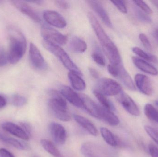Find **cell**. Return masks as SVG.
<instances>
[{"instance_id": "9a60e30c", "label": "cell", "mask_w": 158, "mask_h": 157, "mask_svg": "<svg viewBox=\"0 0 158 157\" xmlns=\"http://www.w3.org/2000/svg\"><path fill=\"white\" fill-rule=\"evenodd\" d=\"M87 2L93 10L98 15L105 24L109 27H112L111 20L103 5L98 1H87Z\"/></svg>"}, {"instance_id": "f6af8a7d", "label": "cell", "mask_w": 158, "mask_h": 157, "mask_svg": "<svg viewBox=\"0 0 158 157\" xmlns=\"http://www.w3.org/2000/svg\"><path fill=\"white\" fill-rule=\"evenodd\" d=\"M151 2L158 8V1H151Z\"/></svg>"}, {"instance_id": "f546056e", "label": "cell", "mask_w": 158, "mask_h": 157, "mask_svg": "<svg viewBox=\"0 0 158 157\" xmlns=\"http://www.w3.org/2000/svg\"><path fill=\"white\" fill-rule=\"evenodd\" d=\"M12 102L14 106L21 107L26 105L27 103V99L23 96L15 95L12 97Z\"/></svg>"}, {"instance_id": "ee69618b", "label": "cell", "mask_w": 158, "mask_h": 157, "mask_svg": "<svg viewBox=\"0 0 158 157\" xmlns=\"http://www.w3.org/2000/svg\"><path fill=\"white\" fill-rule=\"evenodd\" d=\"M153 35L155 39L158 42V28L154 30Z\"/></svg>"}, {"instance_id": "836d02e7", "label": "cell", "mask_w": 158, "mask_h": 157, "mask_svg": "<svg viewBox=\"0 0 158 157\" xmlns=\"http://www.w3.org/2000/svg\"><path fill=\"white\" fill-rule=\"evenodd\" d=\"M8 62H9L8 53H6L3 47L0 46V67L4 66Z\"/></svg>"}, {"instance_id": "8992f818", "label": "cell", "mask_w": 158, "mask_h": 157, "mask_svg": "<svg viewBox=\"0 0 158 157\" xmlns=\"http://www.w3.org/2000/svg\"><path fill=\"white\" fill-rule=\"evenodd\" d=\"M41 33L43 40L49 41L59 45H64L68 41V37L65 35L47 25H44L41 29Z\"/></svg>"}, {"instance_id": "8fae6325", "label": "cell", "mask_w": 158, "mask_h": 157, "mask_svg": "<svg viewBox=\"0 0 158 157\" xmlns=\"http://www.w3.org/2000/svg\"><path fill=\"white\" fill-rule=\"evenodd\" d=\"M60 92L64 98L73 106L84 109L83 102L80 95L71 88L67 86H63Z\"/></svg>"}, {"instance_id": "83f0119b", "label": "cell", "mask_w": 158, "mask_h": 157, "mask_svg": "<svg viewBox=\"0 0 158 157\" xmlns=\"http://www.w3.org/2000/svg\"><path fill=\"white\" fill-rule=\"evenodd\" d=\"M132 51L134 53L138 55L139 57L144 59V61H148L152 62H157V59L156 56L147 53L138 47L133 48Z\"/></svg>"}, {"instance_id": "ab89813d", "label": "cell", "mask_w": 158, "mask_h": 157, "mask_svg": "<svg viewBox=\"0 0 158 157\" xmlns=\"http://www.w3.org/2000/svg\"><path fill=\"white\" fill-rule=\"evenodd\" d=\"M56 4L59 8L63 9H67L70 6L69 3L66 1H56L55 2Z\"/></svg>"}, {"instance_id": "f1b7e54d", "label": "cell", "mask_w": 158, "mask_h": 157, "mask_svg": "<svg viewBox=\"0 0 158 157\" xmlns=\"http://www.w3.org/2000/svg\"><path fill=\"white\" fill-rule=\"evenodd\" d=\"M92 57L94 61L100 66H104L106 65L105 58L100 50L97 48H96L92 53Z\"/></svg>"}, {"instance_id": "7a4b0ae2", "label": "cell", "mask_w": 158, "mask_h": 157, "mask_svg": "<svg viewBox=\"0 0 158 157\" xmlns=\"http://www.w3.org/2000/svg\"><path fill=\"white\" fill-rule=\"evenodd\" d=\"M9 41L8 60L11 64L17 63L25 54L27 41L23 33L16 28L10 26L7 28Z\"/></svg>"}, {"instance_id": "5bb4252c", "label": "cell", "mask_w": 158, "mask_h": 157, "mask_svg": "<svg viewBox=\"0 0 158 157\" xmlns=\"http://www.w3.org/2000/svg\"><path fill=\"white\" fill-rule=\"evenodd\" d=\"M2 127L3 130L18 138L26 141L29 140L30 137L27 134L20 125L10 122H6L2 124Z\"/></svg>"}, {"instance_id": "74e56055", "label": "cell", "mask_w": 158, "mask_h": 157, "mask_svg": "<svg viewBox=\"0 0 158 157\" xmlns=\"http://www.w3.org/2000/svg\"><path fill=\"white\" fill-rule=\"evenodd\" d=\"M148 150L151 157H158V148L155 145L150 144L148 147Z\"/></svg>"}, {"instance_id": "4316f807", "label": "cell", "mask_w": 158, "mask_h": 157, "mask_svg": "<svg viewBox=\"0 0 158 157\" xmlns=\"http://www.w3.org/2000/svg\"><path fill=\"white\" fill-rule=\"evenodd\" d=\"M144 111L148 119L158 124V110L153 105L147 104L145 106Z\"/></svg>"}, {"instance_id": "6da1fadb", "label": "cell", "mask_w": 158, "mask_h": 157, "mask_svg": "<svg viewBox=\"0 0 158 157\" xmlns=\"http://www.w3.org/2000/svg\"><path fill=\"white\" fill-rule=\"evenodd\" d=\"M87 17L110 64L118 65L121 64V57L118 48L105 32L96 17L92 13H88Z\"/></svg>"}, {"instance_id": "8d00e7d4", "label": "cell", "mask_w": 158, "mask_h": 157, "mask_svg": "<svg viewBox=\"0 0 158 157\" xmlns=\"http://www.w3.org/2000/svg\"><path fill=\"white\" fill-rule=\"evenodd\" d=\"M139 37L144 47L148 50H150L152 48L151 43L146 35L143 33H141L139 35Z\"/></svg>"}, {"instance_id": "ffe728a7", "label": "cell", "mask_w": 158, "mask_h": 157, "mask_svg": "<svg viewBox=\"0 0 158 157\" xmlns=\"http://www.w3.org/2000/svg\"><path fill=\"white\" fill-rule=\"evenodd\" d=\"M74 120L85 131L93 136H97L98 132L94 124L88 119L81 115L74 114Z\"/></svg>"}, {"instance_id": "7bdbcfd3", "label": "cell", "mask_w": 158, "mask_h": 157, "mask_svg": "<svg viewBox=\"0 0 158 157\" xmlns=\"http://www.w3.org/2000/svg\"><path fill=\"white\" fill-rule=\"evenodd\" d=\"M6 101L5 98L0 95V108H4L6 105Z\"/></svg>"}, {"instance_id": "603a6c76", "label": "cell", "mask_w": 158, "mask_h": 157, "mask_svg": "<svg viewBox=\"0 0 158 157\" xmlns=\"http://www.w3.org/2000/svg\"><path fill=\"white\" fill-rule=\"evenodd\" d=\"M100 133L104 141L110 146L115 147L118 146L120 143L118 138L107 128H100Z\"/></svg>"}, {"instance_id": "3957f363", "label": "cell", "mask_w": 158, "mask_h": 157, "mask_svg": "<svg viewBox=\"0 0 158 157\" xmlns=\"http://www.w3.org/2000/svg\"><path fill=\"white\" fill-rule=\"evenodd\" d=\"M50 99L48 105L50 110L55 116L64 122L69 121L71 117L69 112L66 100L60 92L51 90L49 92Z\"/></svg>"}, {"instance_id": "b9f144b4", "label": "cell", "mask_w": 158, "mask_h": 157, "mask_svg": "<svg viewBox=\"0 0 158 157\" xmlns=\"http://www.w3.org/2000/svg\"><path fill=\"white\" fill-rule=\"evenodd\" d=\"M89 71L90 74L94 78L97 79V78L99 77V73H98V72L96 69L92 68V67H90V68H89Z\"/></svg>"}, {"instance_id": "5b68a950", "label": "cell", "mask_w": 158, "mask_h": 157, "mask_svg": "<svg viewBox=\"0 0 158 157\" xmlns=\"http://www.w3.org/2000/svg\"><path fill=\"white\" fill-rule=\"evenodd\" d=\"M98 92L106 96H118L122 91L120 85L113 79L108 78L99 79L96 84Z\"/></svg>"}, {"instance_id": "2e32d148", "label": "cell", "mask_w": 158, "mask_h": 157, "mask_svg": "<svg viewBox=\"0 0 158 157\" xmlns=\"http://www.w3.org/2000/svg\"><path fill=\"white\" fill-rule=\"evenodd\" d=\"M116 77L118 78L128 89L132 91L136 90V88L131 77L126 71L122 63L117 65V74Z\"/></svg>"}, {"instance_id": "52a82bcc", "label": "cell", "mask_w": 158, "mask_h": 157, "mask_svg": "<svg viewBox=\"0 0 158 157\" xmlns=\"http://www.w3.org/2000/svg\"><path fill=\"white\" fill-rule=\"evenodd\" d=\"M29 60L34 69L39 71H44L47 68V64L38 47L33 44H30Z\"/></svg>"}, {"instance_id": "484cf974", "label": "cell", "mask_w": 158, "mask_h": 157, "mask_svg": "<svg viewBox=\"0 0 158 157\" xmlns=\"http://www.w3.org/2000/svg\"><path fill=\"white\" fill-rule=\"evenodd\" d=\"M93 93L102 107L112 112L116 110L115 106L110 100L107 98L106 96H104V95L96 90H94Z\"/></svg>"}, {"instance_id": "cb8c5ba5", "label": "cell", "mask_w": 158, "mask_h": 157, "mask_svg": "<svg viewBox=\"0 0 158 157\" xmlns=\"http://www.w3.org/2000/svg\"><path fill=\"white\" fill-rule=\"evenodd\" d=\"M40 143L45 151L54 157H64L55 145L49 140L42 139Z\"/></svg>"}, {"instance_id": "d6986e66", "label": "cell", "mask_w": 158, "mask_h": 157, "mask_svg": "<svg viewBox=\"0 0 158 157\" xmlns=\"http://www.w3.org/2000/svg\"><path fill=\"white\" fill-rule=\"evenodd\" d=\"M132 60L136 67L144 73L154 76L158 74L157 69L144 60L135 56L132 57Z\"/></svg>"}, {"instance_id": "7dc6e473", "label": "cell", "mask_w": 158, "mask_h": 157, "mask_svg": "<svg viewBox=\"0 0 158 157\" xmlns=\"http://www.w3.org/2000/svg\"><path fill=\"white\" fill-rule=\"evenodd\" d=\"M155 104H156V105L158 107V100L155 101Z\"/></svg>"}, {"instance_id": "44dd1931", "label": "cell", "mask_w": 158, "mask_h": 157, "mask_svg": "<svg viewBox=\"0 0 158 157\" xmlns=\"http://www.w3.org/2000/svg\"><path fill=\"white\" fill-rule=\"evenodd\" d=\"M68 78L72 87L78 91H83L86 88V84L80 75L77 72L70 71L68 73Z\"/></svg>"}, {"instance_id": "d590c367", "label": "cell", "mask_w": 158, "mask_h": 157, "mask_svg": "<svg viewBox=\"0 0 158 157\" xmlns=\"http://www.w3.org/2000/svg\"><path fill=\"white\" fill-rule=\"evenodd\" d=\"M111 2L123 14H126L127 13V7L124 1H112Z\"/></svg>"}, {"instance_id": "e575fe53", "label": "cell", "mask_w": 158, "mask_h": 157, "mask_svg": "<svg viewBox=\"0 0 158 157\" xmlns=\"http://www.w3.org/2000/svg\"><path fill=\"white\" fill-rule=\"evenodd\" d=\"M135 11V14L136 17L139 20L143 21V22H146V23H150L151 22L150 18L146 14H145L144 12H143V11H141L140 9L136 8Z\"/></svg>"}, {"instance_id": "d4e9b609", "label": "cell", "mask_w": 158, "mask_h": 157, "mask_svg": "<svg viewBox=\"0 0 158 157\" xmlns=\"http://www.w3.org/2000/svg\"><path fill=\"white\" fill-rule=\"evenodd\" d=\"M0 141L10 145L19 150H25L27 147V146L25 144L21 143L20 141L15 138L6 136L1 133H0Z\"/></svg>"}, {"instance_id": "ba28073f", "label": "cell", "mask_w": 158, "mask_h": 157, "mask_svg": "<svg viewBox=\"0 0 158 157\" xmlns=\"http://www.w3.org/2000/svg\"><path fill=\"white\" fill-rule=\"evenodd\" d=\"M117 99L128 113L135 117L140 115V112L138 106L133 100L127 94L122 91L118 95Z\"/></svg>"}, {"instance_id": "bcb514c9", "label": "cell", "mask_w": 158, "mask_h": 157, "mask_svg": "<svg viewBox=\"0 0 158 157\" xmlns=\"http://www.w3.org/2000/svg\"><path fill=\"white\" fill-rule=\"evenodd\" d=\"M28 2H30L35 3H37L38 4H40L42 2H43L42 1H29Z\"/></svg>"}, {"instance_id": "4fadbf2b", "label": "cell", "mask_w": 158, "mask_h": 157, "mask_svg": "<svg viewBox=\"0 0 158 157\" xmlns=\"http://www.w3.org/2000/svg\"><path fill=\"white\" fill-rule=\"evenodd\" d=\"M135 84L140 91L146 96H151L153 88L150 79L144 75L137 74L135 77Z\"/></svg>"}, {"instance_id": "9c48e42d", "label": "cell", "mask_w": 158, "mask_h": 157, "mask_svg": "<svg viewBox=\"0 0 158 157\" xmlns=\"http://www.w3.org/2000/svg\"><path fill=\"white\" fill-rule=\"evenodd\" d=\"M49 131L53 140L56 144L63 145L67 138V132L64 127L56 122H52L49 125Z\"/></svg>"}, {"instance_id": "277c9868", "label": "cell", "mask_w": 158, "mask_h": 157, "mask_svg": "<svg viewBox=\"0 0 158 157\" xmlns=\"http://www.w3.org/2000/svg\"><path fill=\"white\" fill-rule=\"evenodd\" d=\"M43 45L46 49L56 56L69 72H77L82 76L81 73L78 67L72 61L66 52L60 46L44 40L43 41Z\"/></svg>"}, {"instance_id": "7c38bea8", "label": "cell", "mask_w": 158, "mask_h": 157, "mask_svg": "<svg viewBox=\"0 0 158 157\" xmlns=\"http://www.w3.org/2000/svg\"><path fill=\"white\" fill-rule=\"evenodd\" d=\"M11 2L18 10L30 18L33 21L37 23H40L41 21V18L38 13L26 2L20 1H13Z\"/></svg>"}, {"instance_id": "d6a6232c", "label": "cell", "mask_w": 158, "mask_h": 157, "mask_svg": "<svg viewBox=\"0 0 158 157\" xmlns=\"http://www.w3.org/2000/svg\"><path fill=\"white\" fill-rule=\"evenodd\" d=\"M134 2L137 6L140 8V9L144 12L147 14H150L152 13V9L147 4L144 2L142 1H134Z\"/></svg>"}, {"instance_id": "e0dca14e", "label": "cell", "mask_w": 158, "mask_h": 157, "mask_svg": "<svg viewBox=\"0 0 158 157\" xmlns=\"http://www.w3.org/2000/svg\"><path fill=\"white\" fill-rule=\"evenodd\" d=\"M98 114L99 119L103 120L111 126H116L119 124V119L113 112L99 105Z\"/></svg>"}, {"instance_id": "f35d334b", "label": "cell", "mask_w": 158, "mask_h": 157, "mask_svg": "<svg viewBox=\"0 0 158 157\" xmlns=\"http://www.w3.org/2000/svg\"><path fill=\"white\" fill-rule=\"evenodd\" d=\"M19 125L21 128L24 130V131L27 133V134L30 137L31 134V125L25 122L20 123Z\"/></svg>"}, {"instance_id": "4dcf8cb0", "label": "cell", "mask_w": 158, "mask_h": 157, "mask_svg": "<svg viewBox=\"0 0 158 157\" xmlns=\"http://www.w3.org/2000/svg\"><path fill=\"white\" fill-rule=\"evenodd\" d=\"M144 129L147 134L158 145V131L149 126H145Z\"/></svg>"}, {"instance_id": "ac0fdd59", "label": "cell", "mask_w": 158, "mask_h": 157, "mask_svg": "<svg viewBox=\"0 0 158 157\" xmlns=\"http://www.w3.org/2000/svg\"><path fill=\"white\" fill-rule=\"evenodd\" d=\"M80 96L83 102L84 109L91 116L99 119V105L94 102L90 97L86 95L81 94Z\"/></svg>"}, {"instance_id": "60d3db41", "label": "cell", "mask_w": 158, "mask_h": 157, "mask_svg": "<svg viewBox=\"0 0 158 157\" xmlns=\"http://www.w3.org/2000/svg\"><path fill=\"white\" fill-rule=\"evenodd\" d=\"M0 157H15L14 155L5 148H0Z\"/></svg>"}, {"instance_id": "1f68e13d", "label": "cell", "mask_w": 158, "mask_h": 157, "mask_svg": "<svg viewBox=\"0 0 158 157\" xmlns=\"http://www.w3.org/2000/svg\"><path fill=\"white\" fill-rule=\"evenodd\" d=\"M81 150L85 157H96L92 146L89 144L85 143L83 145Z\"/></svg>"}, {"instance_id": "7402d4cb", "label": "cell", "mask_w": 158, "mask_h": 157, "mask_svg": "<svg viewBox=\"0 0 158 157\" xmlns=\"http://www.w3.org/2000/svg\"><path fill=\"white\" fill-rule=\"evenodd\" d=\"M69 49L72 51L77 53H82L87 49V44L82 39L75 36L71 38L69 42Z\"/></svg>"}, {"instance_id": "30bf717a", "label": "cell", "mask_w": 158, "mask_h": 157, "mask_svg": "<svg viewBox=\"0 0 158 157\" xmlns=\"http://www.w3.org/2000/svg\"><path fill=\"white\" fill-rule=\"evenodd\" d=\"M44 18L47 23L58 28H64L67 26L64 18L58 12L53 10H46L43 13Z\"/></svg>"}]
</instances>
